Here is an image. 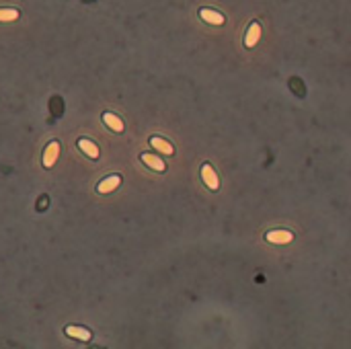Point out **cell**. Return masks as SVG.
<instances>
[{
    "label": "cell",
    "mask_w": 351,
    "mask_h": 349,
    "mask_svg": "<svg viewBox=\"0 0 351 349\" xmlns=\"http://www.w3.org/2000/svg\"><path fill=\"white\" fill-rule=\"evenodd\" d=\"M199 173H202L204 185L210 189V191H218V189H220V177H218V173L214 171V167H212L210 163H204Z\"/></svg>",
    "instance_id": "obj_1"
},
{
    "label": "cell",
    "mask_w": 351,
    "mask_h": 349,
    "mask_svg": "<svg viewBox=\"0 0 351 349\" xmlns=\"http://www.w3.org/2000/svg\"><path fill=\"white\" fill-rule=\"evenodd\" d=\"M199 19L208 25H214V27H220V25H224L226 23V17L224 13H220L216 9H210V7H204L199 9Z\"/></svg>",
    "instance_id": "obj_2"
},
{
    "label": "cell",
    "mask_w": 351,
    "mask_h": 349,
    "mask_svg": "<svg viewBox=\"0 0 351 349\" xmlns=\"http://www.w3.org/2000/svg\"><path fill=\"white\" fill-rule=\"evenodd\" d=\"M140 161L148 167V169H152V171H156V173H165L167 171V163L163 161L161 156L158 154H152V152H142L140 154Z\"/></svg>",
    "instance_id": "obj_3"
},
{
    "label": "cell",
    "mask_w": 351,
    "mask_h": 349,
    "mask_svg": "<svg viewBox=\"0 0 351 349\" xmlns=\"http://www.w3.org/2000/svg\"><path fill=\"white\" fill-rule=\"evenodd\" d=\"M259 39H261V25L257 21H253L246 27V33H244V47L246 49H253L255 45L259 43Z\"/></svg>",
    "instance_id": "obj_4"
},
{
    "label": "cell",
    "mask_w": 351,
    "mask_h": 349,
    "mask_svg": "<svg viewBox=\"0 0 351 349\" xmlns=\"http://www.w3.org/2000/svg\"><path fill=\"white\" fill-rule=\"evenodd\" d=\"M119 185H121V175L113 173V175L105 177V179H103V181L97 185V191H99L101 195H107V193H113Z\"/></svg>",
    "instance_id": "obj_5"
},
{
    "label": "cell",
    "mask_w": 351,
    "mask_h": 349,
    "mask_svg": "<svg viewBox=\"0 0 351 349\" xmlns=\"http://www.w3.org/2000/svg\"><path fill=\"white\" fill-rule=\"evenodd\" d=\"M58 156H60V142L54 140V142H49V144L45 146V150H43V167H45V169H52V167L56 165V161H58Z\"/></svg>",
    "instance_id": "obj_6"
},
{
    "label": "cell",
    "mask_w": 351,
    "mask_h": 349,
    "mask_svg": "<svg viewBox=\"0 0 351 349\" xmlns=\"http://www.w3.org/2000/svg\"><path fill=\"white\" fill-rule=\"evenodd\" d=\"M148 142H150V146H152L154 150H158V152L165 154V156H173V154H175V146H173L167 138H163V136H152Z\"/></svg>",
    "instance_id": "obj_7"
},
{
    "label": "cell",
    "mask_w": 351,
    "mask_h": 349,
    "mask_svg": "<svg viewBox=\"0 0 351 349\" xmlns=\"http://www.w3.org/2000/svg\"><path fill=\"white\" fill-rule=\"evenodd\" d=\"M265 240L271 244H290L294 240V234L290 230H271L265 234Z\"/></svg>",
    "instance_id": "obj_8"
},
{
    "label": "cell",
    "mask_w": 351,
    "mask_h": 349,
    "mask_svg": "<svg viewBox=\"0 0 351 349\" xmlns=\"http://www.w3.org/2000/svg\"><path fill=\"white\" fill-rule=\"evenodd\" d=\"M64 333H66L68 337H72V339H76V341H82V343H88L92 339V333L86 327H78V325H68L66 329H64Z\"/></svg>",
    "instance_id": "obj_9"
},
{
    "label": "cell",
    "mask_w": 351,
    "mask_h": 349,
    "mask_svg": "<svg viewBox=\"0 0 351 349\" xmlns=\"http://www.w3.org/2000/svg\"><path fill=\"white\" fill-rule=\"evenodd\" d=\"M103 123L107 125L111 132H115V134H121V132L125 130V125H123L121 117L115 115V113H111V111H105V113H103Z\"/></svg>",
    "instance_id": "obj_10"
},
{
    "label": "cell",
    "mask_w": 351,
    "mask_h": 349,
    "mask_svg": "<svg viewBox=\"0 0 351 349\" xmlns=\"http://www.w3.org/2000/svg\"><path fill=\"white\" fill-rule=\"evenodd\" d=\"M78 148L88 156V158H92V161H97V158H99V146L97 144H94L92 140H88V138H80L78 140Z\"/></svg>",
    "instance_id": "obj_11"
},
{
    "label": "cell",
    "mask_w": 351,
    "mask_h": 349,
    "mask_svg": "<svg viewBox=\"0 0 351 349\" xmlns=\"http://www.w3.org/2000/svg\"><path fill=\"white\" fill-rule=\"evenodd\" d=\"M21 17L17 9H0V23H13Z\"/></svg>",
    "instance_id": "obj_12"
}]
</instances>
